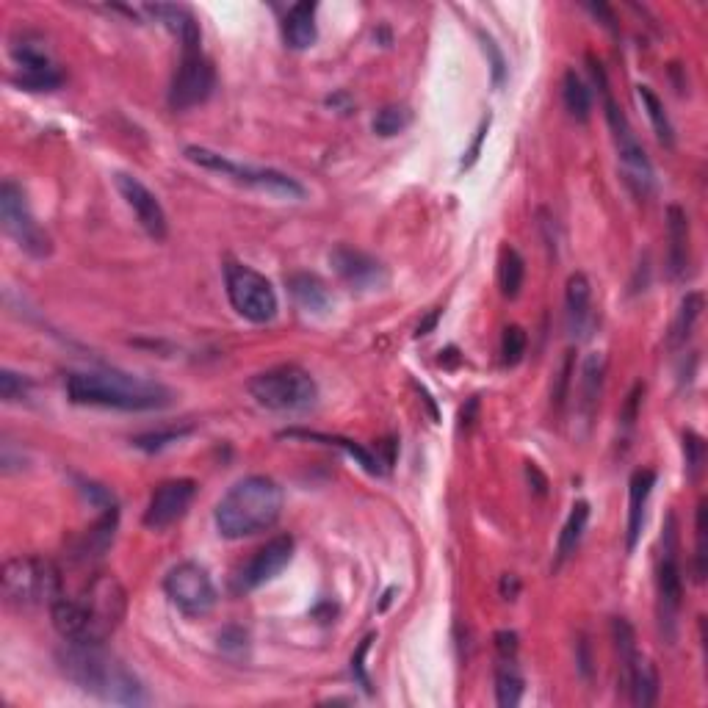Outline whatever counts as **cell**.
I'll return each instance as SVG.
<instances>
[{
  "instance_id": "17",
  "label": "cell",
  "mask_w": 708,
  "mask_h": 708,
  "mask_svg": "<svg viewBox=\"0 0 708 708\" xmlns=\"http://www.w3.org/2000/svg\"><path fill=\"white\" fill-rule=\"evenodd\" d=\"M330 263L335 274L343 283L352 285L357 291H377L388 285V269L385 263L374 255H368L363 249L335 247L330 252Z\"/></svg>"
},
{
  "instance_id": "10",
  "label": "cell",
  "mask_w": 708,
  "mask_h": 708,
  "mask_svg": "<svg viewBox=\"0 0 708 708\" xmlns=\"http://www.w3.org/2000/svg\"><path fill=\"white\" fill-rule=\"evenodd\" d=\"M225 285L230 305L241 319L252 321V324H269L280 310L277 302V291L272 283L255 272L252 266L244 263H227L225 266Z\"/></svg>"
},
{
  "instance_id": "9",
  "label": "cell",
  "mask_w": 708,
  "mask_h": 708,
  "mask_svg": "<svg viewBox=\"0 0 708 708\" xmlns=\"http://www.w3.org/2000/svg\"><path fill=\"white\" fill-rule=\"evenodd\" d=\"M603 111H606V122L612 128L614 144H617V158H620V169L626 183L634 189L637 197H648L653 186H656V172L650 164L645 147L639 144L637 133L628 125L623 108L617 106V100L612 97V92H603Z\"/></svg>"
},
{
  "instance_id": "48",
  "label": "cell",
  "mask_w": 708,
  "mask_h": 708,
  "mask_svg": "<svg viewBox=\"0 0 708 708\" xmlns=\"http://www.w3.org/2000/svg\"><path fill=\"white\" fill-rule=\"evenodd\" d=\"M487 128H490V119L487 122H482V128H479V133H476V142L471 144V153H468V158L462 161V166L468 169V166H473V161L479 158V153H482V142H484V136H487Z\"/></svg>"
},
{
  "instance_id": "16",
  "label": "cell",
  "mask_w": 708,
  "mask_h": 708,
  "mask_svg": "<svg viewBox=\"0 0 708 708\" xmlns=\"http://www.w3.org/2000/svg\"><path fill=\"white\" fill-rule=\"evenodd\" d=\"M114 183H117V191L122 194L125 205H128L133 216L139 219L144 233L155 238V241H164L166 233H169V222H166L164 205L158 202L153 191L147 189L139 177L125 175V172H117V175H114Z\"/></svg>"
},
{
  "instance_id": "31",
  "label": "cell",
  "mask_w": 708,
  "mask_h": 708,
  "mask_svg": "<svg viewBox=\"0 0 708 708\" xmlns=\"http://www.w3.org/2000/svg\"><path fill=\"white\" fill-rule=\"evenodd\" d=\"M523 697V675L515 659H501L496 670V703L501 708H515Z\"/></svg>"
},
{
  "instance_id": "34",
  "label": "cell",
  "mask_w": 708,
  "mask_h": 708,
  "mask_svg": "<svg viewBox=\"0 0 708 708\" xmlns=\"http://www.w3.org/2000/svg\"><path fill=\"white\" fill-rule=\"evenodd\" d=\"M288 437H305V440H324V443H330V446H341L349 457H354V460L363 465V471L374 473V476H379L382 473V462L371 454V451H366L363 446H357V443H352V440H346V437H330V435H316V432H288Z\"/></svg>"
},
{
  "instance_id": "20",
  "label": "cell",
  "mask_w": 708,
  "mask_h": 708,
  "mask_svg": "<svg viewBox=\"0 0 708 708\" xmlns=\"http://www.w3.org/2000/svg\"><path fill=\"white\" fill-rule=\"evenodd\" d=\"M567 330L573 335H587L592 327V285L584 274H570L565 291Z\"/></svg>"
},
{
  "instance_id": "19",
  "label": "cell",
  "mask_w": 708,
  "mask_h": 708,
  "mask_svg": "<svg viewBox=\"0 0 708 708\" xmlns=\"http://www.w3.org/2000/svg\"><path fill=\"white\" fill-rule=\"evenodd\" d=\"M620 684L626 686L628 700L634 706L648 708L659 700V673H656L653 661L645 659L642 653H637L634 661L620 673Z\"/></svg>"
},
{
  "instance_id": "41",
  "label": "cell",
  "mask_w": 708,
  "mask_h": 708,
  "mask_svg": "<svg viewBox=\"0 0 708 708\" xmlns=\"http://www.w3.org/2000/svg\"><path fill=\"white\" fill-rule=\"evenodd\" d=\"M479 39H482V48L484 53H487V59H490V67H493V83L496 86H501L504 83V78H507V61H504V53L498 50L496 39L487 34H479Z\"/></svg>"
},
{
  "instance_id": "7",
  "label": "cell",
  "mask_w": 708,
  "mask_h": 708,
  "mask_svg": "<svg viewBox=\"0 0 708 708\" xmlns=\"http://www.w3.org/2000/svg\"><path fill=\"white\" fill-rule=\"evenodd\" d=\"M186 158L191 164L202 166V169H211V172H219V175L230 177L236 183H244V186H252V189L263 191V194H272V197H280V200H305V186L296 180V177L285 175V172H277V169H260V166H244L230 161L222 153H213L208 147H197L191 144L186 147Z\"/></svg>"
},
{
  "instance_id": "44",
  "label": "cell",
  "mask_w": 708,
  "mask_h": 708,
  "mask_svg": "<svg viewBox=\"0 0 708 708\" xmlns=\"http://www.w3.org/2000/svg\"><path fill=\"white\" fill-rule=\"evenodd\" d=\"M642 396H645V385L642 382H637L634 385V390L628 393V399H626V407H623V424L626 426H631L634 421H637V415H639V404H642Z\"/></svg>"
},
{
  "instance_id": "2",
  "label": "cell",
  "mask_w": 708,
  "mask_h": 708,
  "mask_svg": "<svg viewBox=\"0 0 708 708\" xmlns=\"http://www.w3.org/2000/svg\"><path fill=\"white\" fill-rule=\"evenodd\" d=\"M59 667L81 692L95 695L103 703L133 708L150 703L142 681L103 645L67 642V648L59 653Z\"/></svg>"
},
{
  "instance_id": "45",
  "label": "cell",
  "mask_w": 708,
  "mask_h": 708,
  "mask_svg": "<svg viewBox=\"0 0 708 708\" xmlns=\"http://www.w3.org/2000/svg\"><path fill=\"white\" fill-rule=\"evenodd\" d=\"M496 650L498 659H515L518 656V634L515 631H498Z\"/></svg>"
},
{
  "instance_id": "33",
  "label": "cell",
  "mask_w": 708,
  "mask_h": 708,
  "mask_svg": "<svg viewBox=\"0 0 708 708\" xmlns=\"http://www.w3.org/2000/svg\"><path fill=\"white\" fill-rule=\"evenodd\" d=\"M700 313H703V296L686 294L681 307H678V316H675L673 335H670V343H673V346H681V343L692 338V330H695Z\"/></svg>"
},
{
  "instance_id": "14",
  "label": "cell",
  "mask_w": 708,
  "mask_h": 708,
  "mask_svg": "<svg viewBox=\"0 0 708 708\" xmlns=\"http://www.w3.org/2000/svg\"><path fill=\"white\" fill-rule=\"evenodd\" d=\"M294 559V537L291 534H280L272 537L269 543L255 551V556L249 559L247 565L238 570L233 587L236 592H252L269 584L272 579H277L283 573L288 562Z\"/></svg>"
},
{
  "instance_id": "40",
  "label": "cell",
  "mask_w": 708,
  "mask_h": 708,
  "mask_svg": "<svg viewBox=\"0 0 708 708\" xmlns=\"http://www.w3.org/2000/svg\"><path fill=\"white\" fill-rule=\"evenodd\" d=\"M684 454H686V471L692 479L700 476L703 471V462H706V443L703 437L695 432H684Z\"/></svg>"
},
{
  "instance_id": "24",
  "label": "cell",
  "mask_w": 708,
  "mask_h": 708,
  "mask_svg": "<svg viewBox=\"0 0 708 708\" xmlns=\"http://www.w3.org/2000/svg\"><path fill=\"white\" fill-rule=\"evenodd\" d=\"M667 238H670V274L681 277L689 266V219L684 208H667Z\"/></svg>"
},
{
  "instance_id": "38",
  "label": "cell",
  "mask_w": 708,
  "mask_h": 708,
  "mask_svg": "<svg viewBox=\"0 0 708 708\" xmlns=\"http://www.w3.org/2000/svg\"><path fill=\"white\" fill-rule=\"evenodd\" d=\"M191 426H183V429H164V432H150V435H139L133 437V446L142 451H161L166 449L169 443H177L183 437L189 435Z\"/></svg>"
},
{
  "instance_id": "43",
  "label": "cell",
  "mask_w": 708,
  "mask_h": 708,
  "mask_svg": "<svg viewBox=\"0 0 708 708\" xmlns=\"http://www.w3.org/2000/svg\"><path fill=\"white\" fill-rule=\"evenodd\" d=\"M570 377H573V352L565 354V360H562V368H559V377H556V388H554V404H556V407H565L567 393H570Z\"/></svg>"
},
{
  "instance_id": "1",
  "label": "cell",
  "mask_w": 708,
  "mask_h": 708,
  "mask_svg": "<svg viewBox=\"0 0 708 708\" xmlns=\"http://www.w3.org/2000/svg\"><path fill=\"white\" fill-rule=\"evenodd\" d=\"M128 595L114 576H95L78 598H64L50 606V620L64 642L106 645V639L125 620Z\"/></svg>"
},
{
  "instance_id": "30",
  "label": "cell",
  "mask_w": 708,
  "mask_h": 708,
  "mask_svg": "<svg viewBox=\"0 0 708 708\" xmlns=\"http://www.w3.org/2000/svg\"><path fill=\"white\" fill-rule=\"evenodd\" d=\"M637 97L639 103H642V108H645V114H648L650 125H653V130H656V136H659V142L664 144V147H673L675 144L673 122H670V117H667V111H664V103L659 100V95H656L650 86H637Z\"/></svg>"
},
{
  "instance_id": "50",
  "label": "cell",
  "mask_w": 708,
  "mask_h": 708,
  "mask_svg": "<svg viewBox=\"0 0 708 708\" xmlns=\"http://www.w3.org/2000/svg\"><path fill=\"white\" fill-rule=\"evenodd\" d=\"M581 656H579V670L584 678H590L592 675V659H590V648H587V639H581Z\"/></svg>"
},
{
  "instance_id": "47",
  "label": "cell",
  "mask_w": 708,
  "mask_h": 708,
  "mask_svg": "<svg viewBox=\"0 0 708 708\" xmlns=\"http://www.w3.org/2000/svg\"><path fill=\"white\" fill-rule=\"evenodd\" d=\"M587 9H590V12L595 14V17H601L603 25H606L609 31H617V20H614L612 9H609L606 3H587Z\"/></svg>"
},
{
  "instance_id": "21",
  "label": "cell",
  "mask_w": 708,
  "mask_h": 708,
  "mask_svg": "<svg viewBox=\"0 0 708 708\" xmlns=\"http://www.w3.org/2000/svg\"><path fill=\"white\" fill-rule=\"evenodd\" d=\"M653 484H656V473L653 471H637L631 476V484H628V551H634L639 543V534L645 526V507H648V498L653 493Z\"/></svg>"
},
{
  "instance_id": "13",
  "label": "cell",
  "mask_w": 708,
  "mask_h": 708,
  "mask_svg": "<svg viewBox=\"0 0 708 708\" xmlns=\"http://www.w3.org/2000/svg\"><path fill=\"white\" fill-rule=\"evenodd\" d=\"M213 86H216V72L211 61L205 59L202 45H186L180 56V67L169 86V106L175 111L202 106L213 95Z\"/></svg>"
},
{
  "instance_id": "22",
  "label": "cell",
  "mask_w": 708,
  "mask_h": 708,
  "mask_svg": "<svg viewBox=\"0 0 708 708\" xmlns=\"http://www.w3.org/2000/svg\"><path fill=\"white\" fill-rule=\"evenodd\" d=\"M283 39L288 48L307 50L316 45L319 39V28H316V3L302 0L288 9L283 20Z\"/></svg>"
},
{
  "instance_id": "49",
  "label": "cell",
  "mask_w": 708,
  "mask_h": 708,
  "mask_svg": "<svg viewBox=\"0 0 708 708\" xmlns=\"http://www.w3.org/2000/svg\"><path fill=\"white\" fill-rule=\"evenodd\" d=\"M520 592V579L518 576H512V573H507L504 579H501V598L504 601H515Z\"/></svg>"
},
{
  "instance_id": "42",
  "label": "cell",
  "mask_w": 708,
  "mask_h": 708,
  "mask_svg": "<svg viewBox=\"0 0 708 708\" xmlns=\"http://www.w3.org/2000/svg\"><path fill=\"white\" fill-rule=\"evenodd\" d=\"M374 634H368L363 642H360V648H357V653L352 656V675H354V681L357 684L363 686L366 692H371V681H368V673H366V656H368V650H371V642H374Z\"/></svg>"
},
{
  "instance_id": "15",
  "label": "cell",
  "mask_w": 708,
  "mask_h": 708,
  "mask_svg": "<svg viewBox=\"0 0 708 708\" xmlns=\"http://www.w3.org/2000/svg\"><path fill=\"white\" fill-rule=\"evenodd\" d=\"M197 498V482L194 479H169L158 484L150 496V504L144 509V526L153 531H164L175 526L183 518Z\"/></svg>"
},
{
  "instance_id": "37",
  "label": "cell",
  "mask_w": 708,
  "mask_h": 708,
  "mask_svg": "<svg viewBox=\"0 0 708 708\" xmlns=\"http://www.w3.org/2000/svg\"><path fill=\"white\" fill-rule=\"evenodd\" d=\"M526 343H529V338H526L523 327H518V324L507 327L504 338H501V363L507 368L518 366L523 354H526Z\"/></svg>"
},
{
  "instance_id": "32",
  "label": "cell",
  "mask_w": 708,
  "mask_h": 708,
  "mask_svg": "<svg viewBox=\"0 0 708 708\" xmlns=\"http://www.w3.org/2000/svg\"><path fill=\"white\" fill-rule=\"evenodd\" d=\"M526 280V263L520 258L518 249L507 247L501 252V263H498V283H501V294L507 299H515L523 288Z\"/></svg>"
},
{
  "instance_id": "25",
  "label": "cell",
  "mask_w": 708,
  "mask_h": 708,
  "mask_svg": "<svg viewBox=\"0 0 708 708\" xmlns=\"http://www.w3.org/2000/svg\"><path fill=\"white\" fill-rule=\"evenodd\" d=\"M288 291L307 313H327L332 307V294L316 274H291L288 277Z\"/></svg>"
},
{
  "instance_id": "29",
  "label": "cell",
  "mask_w": 708,
  "mask_h": 708,
  "mask_svg": "<svg viewBox=\"0 0 708 708\" xmlns=\"http://www.w3.org/2000/svg\"><path fill=\"white\" fill-rule=\"evenodd\" d=\"M562 100H565V108L570 111V117L579 119V122L590 119L592 92L576 70H567L565 78H562Z\"/></svg>"
},
{
  "instance_id": "18",
  "label": "cell",
  "mask_w": 708,
  "mask_h": 708,
  "mask_svg": "<svg viewBox=\"0 0 708 708\" xmlns=\"http://www.w3.org/2000/svg\"><path fill=\"white\" fill-rule=\"evenodd\" d=\"M14 61L20 67V86L28 92H50L61 86V72L42 50L23 45L14 48Z\"/></svg>"
},
{
  "instance_id": "28",
  "label": "cell",
  "mask_w": 708,
  "mask_h": 708,
  "mask_svg": "<svg viewBox=\"0 0 708 708\" xmlns=\"http://www.w3.org/2000/svg\"><path fill=\"white\" fill-rule=\"evenodd\" d=\"M587 520H590V504L587 501H579L573 504L570 515H567L565 526H562V534H559V545H556V565H562L565 559L576 554L579 548L581 537H584V529H587Z\"/></svg>"
},
{
  "instance_id": "26",
  "label": "cell",
  "mask_w": 708,
  "mask_h": 708,
  "mask_svg": "<svg viewBox=\"0 0 708 708\" xmlns=\"http://www.w3.org/2000/svg\"><path fill=\"white\" fill-rule=\"evenodd\" d=\"M147 12L158 17L172 34H177L180 45H202L200 23L189 9H183V6H147Z\"/></svg>"
},
{
  "instance_id": "8",
  "label": "cell",
  "mask_w": 708,
  "mask_h": 708,
  "mask_svg": "<svg viewBox=\"0 0 708 708\" xmlns=\"http://www.w3.org/2000/svg\"><path fill=\"white\" fill-rule=\"evenodd\" d=\"M656 595H659V626L667 642H675L678 634V614L684 606V576H681V556H678V526L675 515L667 518V529L661 537V559L656 570Z\"/></svg>"
},
{
  "instance_id": "11",
  "label": "cell",
  "mask_w": 708,
  "mask_h": 708,
  "mask_svg": "<svg viewBox=\"0 0 708 708\" xmlns=\"http://www.w3.org/2000/svg\"><path fill=\"white\" fill-rule=\"evenodd\" d=\"M0 222H3L6 236L31 258L42 260L53 252V241L34 219L28 200H25V191L14 180H3V186H0Z\"/></svg>"
},
{
  "instance_id": "46",
  "label": "cell",
  "mask_w": 708,
  "mask_h": 708,
  "mask_svg": "<svg viewBox=\"0 0 708 708\" xmlns=\"http://www.w3.org/2000/svg\"><path fill=\"white\" fill-rule=\"evenodd\" d=\"M526 476H529V482H531V487H534V493L537 496H545L548 493V479H545V473L534 465V462H529L526 465Z\"/></svg>"
},
{
  "instance_id": "6",
  "label": "cell",
  "mask_w": 708,
  "mask_h": 708,
  "mask_svg": "<svg viewBox=\"0 0 708 708\" xmlns=\"http://www.w3.org/2000/svg\"><path fill=\"white\" fill-rule=\"evenodd\" d=\"M249 393L252 399L274 410V413H302L310 410L316 399H319V385L316 379L310 377V371L285 363V366H274L260 371L249 379Z\"/></svg>"
},
{
  "instance_id": "12",
  "label": "cell",
  "mask_w": 708,
  "mask_h": 708,
  "mask_svg": "<svg viewBox=\"0 0 708 708\" xmlns=\"http://www.w3.org/2000/svg\"><path fill=\"white\" fill-rule=\"evenodd\" d=\"M164 590L169 601L175 603L186 617H205L213 612V606L219 601L208 570L197 562H180L172 567L166 573Z\"/></svg>"
},
{
  "instance_id": "51",
  "label": "cell",
  "mask_w": 708,
  "mask_h": 708,
  "mask_svg": "<svg viewBox=\"0 0 708 708\" xmlns=\"http://www.w3.org/2000/svg\"><path fill=\"white\" fill-rule=\"evenodd\" d=\"M437 319H440V310H432V313H429V316H426V319L421 321V324H418V330H415V335H418V338H424V335H429V332L435 330Z\"/></svg>"
},
{
  "instance_id": "52",
  "label": "cell",
  "mask_w": 708,
  "mask_h": 708,
  "mask_svg": "<svg viewBox=\"0 0 708 708\" xmlns=\"http://www.w3.org/2000/svg\"><path fill=\"white\" fill-rule=\"evenodd\" d=\"M476 410H479V399H471V402H468V407H465V410L460 413V421H462V426H465V429H468V426H473Z\"/></svg>"
},
{
  "instance_id": "27",
  "label": "cell",
  "mask_w": 708,
  "mask_h": 708,
  "mask_svg": "<svg viewBox=\"0 0 708 708\" xmlns=\"http://www.w3.org/2000/svg\"><path fill=\"white\" fill-rule=\"evenodd\" d=\"M603 377H606V360L603 354H590L581 368V413L592 418L603 396Z\"/></svg>"
},
{
  "instance_id": "36",
  "label": "cell",
  "mask_w": 708,
  "mask_h": 708,
  "mask_svg": "<svg viewBox=\"0 0 708 708\" xmlns=\"http://www.w3.org/2000/svg\"><path fill=\"white\" fill-rule=\"evenodd\" d=\"M695 579L706 581L708 573V509L706 501H700L697 507V523H695Z\"/></svg>"
},
{
  "instance_id": "35",
  "label": "cell",
  "mask_w": 708,
  "mask_h": 708,
  "mask_svg": "<svg viewBox=\"0 0 708 708\" xmlns=\"http://www.w3.org/2000/svg\"><path fill=\"white\" fill-rule=\"evenodd\" d=\"M410 122H413V111L407 106H385L377 111L371 128L382 139H390V136H399L402 130L410 128Z\"/></svg>"
},
{
  "instance_id": "5",
  "label": "cell",
  "mask_w": 708,
  "mask_h": 708,
  "mask_svg": "<svg viewBox=\"0 0 708 708\" xmlns=\"http://www.w3.org/2000/svg\"><path fill=\"white\" fill-rule=\"evenodd\" d=\"M0 587L14 609L53 606L61 598V570L45 556H14L3 565Z\"/></svg>"
},
{
  "instance_id": "23",
  "label": "cell",
  "mask_w": 708,
  "mask_h": 708,
  "mask_svg": "<svg viewBox=\"0 0 708 708\" xmlns=\"http://www.w3.org/2000/svg\"><path fill=\"white\" fill-rule=\"evenodd\" d=\"M117 523V507H106V512L97 518L95 526L86 529V534L75 545V559L78 562H92V559H100V556L106 554L111 543H114V537H117Z\"/></svg>"
},
{
  "instance_id": "4",
  "label": "cell",
  "mask_w": 708,
  "mask_h": 708,
  "mask_svg": "<svg viewBox=\"0 0 708 708\" xmlns=\"http://www.w3.org/2000/svg\"><path fill=\"white\" fill-rule=\"evenodd\" d=\"M283 515V487L269 476H244L216 504L213 523L227 540L269 531Z\"/></svg>"
},
{
  "instance_id": "39",
  "label": "cell",
  "mask_w": 708,
  "mask_h": 708,
  "mask_svg": "<svg viewBox=\"0 0 708 708\" xmlns=\"http://www.w3.org/2000/svg\"><path fill=\"white\" fill-rule=\"evenodd\" d=\"M28 388H31V382L23 374H17L12 368L0 371V399L3 402H20L28 396Z\"/></svg>"
},
{
  "instance_id": "3",
  "label": "cell",
  "mask_w": 708,
  "mask_h": 708,
  "mask_svg": "<svg viewBox=\"0 0 708 708\" xmlns=\"http://www.w3.org/2000/svg\"><path fill=\"white\" fill-rule=\"evenodd\" d=\"M64 385L72 402L89 404V407L147 413V410H164L172 404V390L166 385L122 374V371H75V374H67Z\"/></svg>"
}]
</instances>
